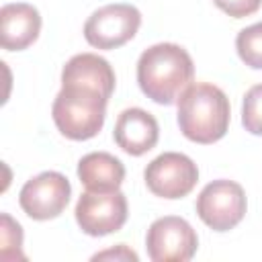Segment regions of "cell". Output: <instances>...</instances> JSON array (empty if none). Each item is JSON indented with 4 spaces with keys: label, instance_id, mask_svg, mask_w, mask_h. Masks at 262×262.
I'll use <instances>...</instances> for the list:
<instances>
[{
    "label": "cell",
    "instance_id": "6da1fadb",
    "mask_svg": "<svg viewBox=\"0 0 262 262\" xmlns=\"http://www.w3.org/2000/svg\"><path fill=\"white\" fill-rule=\"evenodd\" d=\"M194 63L188 51L176 43H156L137 59V84L158 104H174L192 84Z\"/></svg>",
    "mask_w": 262,
    "mask_h": 262
},
{
    "label": "cell",
    "instance_id": "7a4b0ae2",
    "mask_svg": "<svg viewBox=\"0 0 262 262\" xmlns=\"http://www.w3.org/2000/svg\"><path fill=\"white\" fill-rule=\"evenodd\" d=\"M229 98L215 84H190L178 98V127L194 143L219 141L229 129Z\"/></svg>",
    "mask_w": 262,
    "mask_h": 262
},
{
    "label": "cell",
    "instance_id": "3957f363",
    "mask_svg": "<svg viewBox=\"0 0 262 262\" xmlns=\"http://www.w3.org/2000/svg\"><path fill=\"white\" fill-rule=\"evenodd\" d=\"M106 102L108 98L98 92L78 86H61L53 100L51 117L61 135L74 141H86L102 129Z\"/></svg>",
    "mask_w": 262,
    "mask_h": 262
},
{
    "label": "cell",
    "instance_id": "277c9868",
    "mask_svg": "<svg viewBox=\"0 0 262 262\" xmlns=\"http://www.w3.org/2000/svg\"><path fill=\"white\" fill-rule=\"evenodd\" d=\"M246 192L233 180H213L196 196V215L213 231L233 229L246 215Z\"/></svg>",
    "mask_w": 262,
    "mask_h": 262
},
{
    "label": "cell",
    "instance_id": "5b68a950",
    "mask_svg": "<svg viewBox=\"0 0 262 262\" xmlns=\"http://www.w3.org/2000/svg\"><path fill=\"white\" fill-rule=\"evenodd\" d=\"M139 25L141 12L133 4H106L88 16L84 37L96 49H117L135 37Z\"/></svg>",
    "mask_w": 262,
    "mask_h": 262
},
{
    "label": "cell",
    "instance_id": "8992f818",
    "mask_svg": "<svg viewBox=\"0 0 262 262\" xmlns=\"http://www.w3.org/2000/svg\"><path fill=\"white\" fill-rule=\"evenodd\" d=\"M199 246L192 225L176 215L156 219L145 235L147 256L154 262H186L194 256Z\"/></svg>",
    "mask_w": 262,
    "mask_h": 262
},
{
    "label": "cell",
    "instance_id": "52a82bcc",
    "mask_svg": "<svg viewBox=\"0 0 262 262\" xmlns=\"http://www.w3.org/2000/svg\"><path fill=\"white\" fill-rule=\"evenodd\" d=\"M76 223L92 237L119 231L127 221V196L121 190H86L76 203Z\"/></svg>",
    "mask_w": 262,
    "mask_h": 262
},
{
    "label": "cell",
    "instance_id": "ba28073f",
    "mask_svg": "<svg viewBox=\"0 0 262 262\" xmlns=\"http://www.w3.org/2000/svg\"><path fill=\"white\" fill-rule=\"evenodd\" d=\"M143 180L156 196L182 199L196 186L199 168L184 154L164 151L145 166Z\"/></svg>",
    "mask_w": 262,
    "mask_h": 262
},
{
    "label": "cell",
    "instance_id": "9c48e42d",
    "mask_svg": "<svg viewBox=\"0 0 262 262\" xmlns=\"http://www.w3.org/2000/svg\"><path fill=\"white\" fill-rule=\"evenodd\" d=\"M72 196L70 180L61 172H41L25 182L18 192L20 209L35 221L55 219L63 213Z\"/></svg>",
    "mask_w": 262,
    "mask_h": 262
},
{
    "label": "cell",
    "instance_id": "30bf717a",
    "mask_svg": "<svg viewBox=\"0 0 262 262\" xmlns=\"http://www.w3.org/2000/svg\"><path fill=\"white\" fill-rule=\"evenodd\" d=\"M115 143L129 156H143L156 147L160 137L158 121L151 113L143 108H125L115 123L113 131Z\"/></svg>",
    "mask_w": 262,
    "mask_h": 262
},
{
    "label": "cell",
    "instance_id": "8fae6325",
    "mask_svg": "<svg viewBox=\"0 0 262 262\" xmlns=\"http://www.w3.org/2000/svg\"><path fill=\"white\" fill-rule=\"evenodd\" d=\"M41 14L33 4L10 2L0 8V43L6 51H23L37 41Z\"/></svg>",
    "mask_w": 262,
    "mask_h": 262
},
{
    "label": "cell",
    "instance_id": "7c38bea8",
    "mask_svg": "<svg viewBox=\"0 0 262 262\" xmlns=\"http://www.w3.org/2000/svg\"><path fill=\"white\" fill-rule=\"evenodd\" d=\"M115 72L111 63L96 53H78L61 70V86H78L111 98L115 90Z\"/></svg>",
    "mask_w": 262,
    "mask_h": 262
},
{
    "label": "cell",
    "instance_id": "4fadbf2b",
    "mask_svg": "<svg viewBox=\"0 0 262 262\" xmlns=\"http://www.w3.org/2000/svg\"><path fill=\"white\" fill-rule=\"evenodd\" d=\"M78 178L86 190H119L125 180V166L108 151H90L78 162Z\"/></svg>",
    "mask_w": 262,
    "mask_h": 262
},
{
    "label": "cell",
    "instance_id": "5bb4252c",
    "mask_svg": "<svg viewBox=\"0 0 262 262\" xmlns=\"http://www.w3.org/2000/svg\"><path fill=\"white\" fill-rule=\"evenodd\" d=\"M235 49L248 68L262 70V23L242 29L235 37Z\"/></svg>",
    "mask_w": 262,
    "mask_h": 262
},
{
    "label": "cell",
    "instance_id": "9a60e30c",
    "mask_svg": "<svg viewBox=\"0 0 262 262\" xmlns=\"http://www.w3.org/2000/svg\"><path fill=\"white\" fill-rule=\"evenodd\" d=\"M0 258L2 260H25L23 254V227L8 215L2 213L0 217Z\"/></svg>",
    "mask_w": 262,
    "mask_h": 262
},
{
    "label": "cell",
    "instance_id": "2e32d148",
    "mask_svg": "<svg viewBox=\"0 0 262 262\" xmlns=\"http://www.w3.org/2000/svg\"><path fill=\"white\" fill-rule=\"evenodd\" d=\"M242 125L252 135H262V84L252 86L242 102Z\"/></svg>",
    "mask_w": 262,
    "mask_h": 262
},
{
    "label": "cell",
    "instance_id": "e0dca14e",
    "mask_svg": "<svg viewBox=\"0 0 262 262\" xmlns=\"http://www.w3.org/2000/svg\"><path fill=\"white\" fill-rule=\"evenodd\" d=\"M213 2H215V6H217L219 10H223L225 14L233 16V18L250 16V14H254V12L260 8V4H262V0H213Z\"/></svg>",
    "mask_w": 262,
    "mask_h": 262
},
{
    "label": "cell",
    "instance_id": "ac0fdd59",
    "mask_svg": "<svg viewBox=\"0 0 262 262\" xmlns=\"http://www.w3.org/2000/svg\"><path fill=\"white\" fill-rule=\"evenodd\" d=\"M92 260H133V262H137L139 256L133 250H129L125 244H119V246H115L111 250H104V252L94 254Z\"/></svg>",
    "mask_w": 262,
    "mask_h": 262
}]
</instances>
